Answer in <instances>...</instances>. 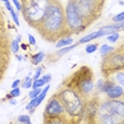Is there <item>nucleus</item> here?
Segmentation results:
<instances>
[{
	"mask_svg": "<svg viewBox=\"0 0 124 124\" xmlns=\"http://www.w3.org/2000/svg\"><path fill=\"white\" fill-rule=\"evenodd\" d=\"M20 94H22V92H20V89L19 87L18 88H15V89H12L11 91L7 94L6 99H3L2 101H7V100H11V99H16V97L20 96Z\"/></svg>",
	"mask_w": 124,
	"mask_h": 124,
	"instance_id": "obj_20",
	"label": "nucleus"
},
{
	"mask_svg": "<svg viewBox=\"0 0 124 124\" xmlns=\"http://www.w3.org/2000/svg\"><path fill=\"white\" fill-rule=\"evenodd\" d=\"M119 4H120V6H124V1H122V0H121V1L119 2Z\"/></svg>",
	"mask_w": 124,
	"mask_h": 124,
	"instance_id": "obj_43",
	"label": "nucleus"
},
{
	"mask_svg": "<svg viewBox=\"0 0 124 124\" xmlns=\"http://www.w3.org/2000/svg\"><path fill=\"white\" fill-rule=\"evenodd\" d=\"M73 44V39L71 37H65V38H62L58 42L56 43V47L57 48H63L66 47V46H70Z\"/></svg>",
	"mask_w": 124,
	"mask_h": 124,
	"instance_id": "obj_15",
	"label": "nucleus"
},
{
	"mask_svg": "<svg viewBox=\"0 0 124 124\" xmlns=\"http://www.w3.org/2000/svg\"><path fill=\"white\" fill-rule=\"evenodd\" d=\"M15 56H16V59L18 61H22L23 60V56H20V55H15Z\"/></svg>",
	"mask_w": 124,
	"mask_h": 124,
	"instance_id": "obj_41",
	"label": "nucleus"
},
{
	"mask_svg": "<svg viewBox=\"0 0 124 124\" xmlns=\"http://www.w3.org/2000/svg\"><path fill=\"white\" fill-rule=\"evenodd\" d=\"M15 40H16L17 41V42H20V41H22V35H20V34H18V35H17V37H16V39H15Z\"/></svg>",
	"mask_w": 124,
	"mask_h": 124,
	"instance_id": "obj_40",
	"label": "nucleus"
},
{
	"mask_svg": "<svg viewBox=\"0 0 124 124\" xmlns=\"http://www.w3.org/2000/svg\"><path fill=\"white\" fill-rule=\"evenodd\" d=\"M28 43H29V45H32V46H34L37 44V41H35L34 37L32 34H30V33L28 34Z\"/></svg>",
	"mask_w": 124,
	"mask_h": 124,
	"instance_id": "obj_35",
	"label": "nucleus"
},
{
	"mask_svg": "<svg viewBox=\"0 0 124 124\" xmlns=\"http://www.w3.org/2000/svg\"><path fill=\"white\" fill-rule=\"evenodd\" d=\"M79 45V43L77 42L76 44H72V45H70V46H66V47H63V48H60L57 53L54 54V56H56V59H59V58H61L62 56H64V55H66V54L69 53V51H71V50H73L74 48H76L77 46Z\"/></svg>",
	"mask_w": 124,
	"mask_h": 124,
	"instance_id": "obj_13",
	"label": "nucleus"
},
{
	"mask_svg": "<svg viewBox=\"0 0 124 124\" xmlns=\"http://www.w3.org/2000/svg\"><path fill=\"white\" fill-rule=\"evenodd\" d=\"M40 37L49 43H57L60 39L71 37L65 20V10L61 0H56L47 9L43 19L34 29Z\"/></svg>",
	"mask_w": 124,
	"mask_h": 124,
	"instance_id": "obj_1",
	"label": "nucleus"
},
{
	"mask_svg": "<svg viewBox=\"0 0 124 124\" xmlns=\"http://www.w3.org/2000/svg\"><path fill=\"white\" fill-rule=\"evenodd\" d=\"M17 121L19 123H23V124H32L31 123V119H30V116L28 115H20L18 118H17Z\"/></svg>",
	"mask_w": 124,
	"mask_h": 124,
	"instance_id": "obj_27",
	"label": "nucleus"
},
{
	"mask_svg": "<svg viewBox=\"0 0 124 124\" xmlns=\"http://www.w3.org/2000/svg\"><path fill=\"white\" fill-rule=\"evenodd\" d=\"M42 92V89L41 88H37V89H32L31 91L29 92V94H28V96H29L30 100L32 99H35V97H38L39 95H40V93Z\"/></svg>",
	"mask_w": 124,
	"mask_h": 124,
	"instance_id": "obj_30",
	"label": "nucleus"
},
{
	"mask_svg": "<svg viewBox=\"0 0 124 124\" xmlns=\"http://www.w3.org/2000/svg\"><path fill=\"white\" fill-rule=\"evenodd\" d=\"M63 112H65L63 105H62L61 101L59 100L58 95L53 94L50 96V99L48 100L47 104L45 106V109H44L43 113V118H51V117H57V116H60Z\"/></svg>",
	"mask_w": 124,
	"mask_h": 124,
	"instance_id": "obj_10",
	"label": "nucleus"
},
{
	"mask_svg": "<svg viewBox=\"0 0 124 124\" xmlns=\"http://www.w3.org/2000/svg\"><path fill=\"white\" fill-rule=\"evenodd\" d=\"M22 48H23V49H27V46H26V44H22Z\"/></svg>",
	"mask_w": 124,
	"mask_h": 124,
	"instance_id": "obj_42",
	"label": "nucleus"
},
{
	"mask_svg": "<svg viewBox=\"0 0 124 124\" xmlns=\"http://www.w3.org/2000/svg\"><path fill=\"white\" fill-rule=\"evenodd\" d=\"M10 124H13V123H12V122H10Z\"/></svg>",
	"mask_w": 124,
	"mask_h": 124,
	"instance_id": "obj_45",
	"label": "nucleus"
},
{
	"mask_svg": "<svg viewBox=\"0 0 124 124\" xmlns=\"http://www.w3.org/2000/svg\"><path fill=\"white\" fill-rule=\"evenodd\" d=\"M81 122L82 119L72 117L66 112H63L57 117L43 118V124H80Z\"/></svg>",
	"mask_w": 124,
	"mask_h": 124,
	"instance_id": "obj_11",
	"label": "nucleus"
},
{
	"mask_svg": "<svg viewBox=\"0 0 124 124\" xmlns=\"http://www.w3.org/2000/svg\"><path fill=\"white\" fill-rule=\"evenodd\" d=\"M59 100L61 101L65 112L75 118H80L84 120L85 110H86L87 100L78 94L76 91L63 85H60L58 91L56 92Z\"/></svg>",
	"mask_w": 124,
	"mask_h": 124,
	"instance_id": "obj_4",
	"label": "nucleus"
},
{
	"mask_svg": "<svg viewBox=\"0 0 124 124\" xmlns=\"http://www.w3.org/2000/svg\"><path fill=\"white\" fill-rule=\"evenodd\" d=\"M11 37L8 29L0 33V82L3 79L11 61Z\"/></svg>",
	"mask_w": 124,
	"mask_h": 124,
	"instance_id": "obj_8",
	"label": "nucleus"
},
{
	"mask_svg": "<svg viewBox=\"0 0 124 124\" xmlns=\"http://www.w3.org/2000/svg\"><path fill=\"white\" fill-rule=\"evenodd\" d=\"M20 85H22V80H20V79H16V80H14L12 82L11 88H12V89H15V88H18Z\"/></svg>",
	"mask_w": 124,
	"mask_h": 124,
	"instance_id": "obj_36",
	"label": "nucleus"
},
{
	"mask_svg": "<svg viewBox=\"0 0 124 124\" xmlns=\"http://www.w3.org/2000/svg\"><path fill=\"white\" fill-rule=\"evenodd\" d=\"M1 1H2V2H4V3H6V2H9L10 0H1Z\"/></svg>",
	"mask_w": 124,
	"mask_h": 124,
	"instance_id": "obj_44",
	"label": "nucleus"
},
{
	"mask_svg": "<svg viewBox=\"0 0 124 124\" xmlns=\"http://www.w3.org/2000/svg\"><path fill=\"white\" fill-rule=\"evenodd\" d=\"M108 78H111L116 84H119L120 86H123L124 87V71H120V72H117V73L112 74L110 77Z\"/></svg>",
	"mask_w": 124,
	"mask_h": 124,
	"instance_id": "obj_14",
	"label": "nucleus"
},
{
	"mask_svg": "<svg viewBox=\"0 0 124 124\" xmlns=\"http://www.w3.org/2000/svg\"><path fill=\"white\" fill-rule=\"evenodd\" d=\"M97 49H99V44H97V43L87 44L86 48H85V50H86L87 54H93V53H95Z\"/></svg>",
	"mask_w": 124,
	"mask_h": 124,
	"instance_id": "obj_23",
	"label": "nucleus"
},
{
	"mask_svg": "<svg viewBox=\"0 0 124 124\" xmlns=\"http://www.w3.org/2000/svg\"><path fill=\"white\" fill-rule=\"evenodd\" d=\"M106 94V97L108 99H111V100H117V99H120L124 95V89L120 85H116L115 87H112L111 89L109 90Z\"/></svg>",
	"mask_w": 124,
	"mask_h": 124,
	"instance_id": "obj_12",
	"label": "nucleus"
},
{
	"mask_svg": "<svg viewBox=\"0 0 124 124\" xmlns=\"http://www.w3.org/2000/svg\"><path fill=\"white\" fill-rule=\"evenodd\" d=\"M120 39V33L119 32H113L111 34L107 35V41L110 43H117Z\"/></svg>",
	"mask_w": 124,
	"mask_h": 124,
	"instance_id": "obj_28",
	"label": "nucleus"
},
{
	"mask_svg": "<svg viewBox=\"0 0 124 124\" xmlns=\"http://www.w3.org/2000/svg\"><path fill=\"white\" fill-rule=\"evenodd\" d=\"M19 43L17 42L15 39H12V41H11V51H12V54H15V55H17V53H18V50H19Z\"/></svg>",
	"mask_w": 124,
	"mask_h": 124,
	"instance_id": "obj_25",
	"label": "nucleus"
},
{
	"mask_svg": "<svg viewBox=\"0 0 124 124\" xmlns=\"http://www.w3.org/2000/svg\"><path fill=\"white\" fill-rule=\"evenodd\" d=\"M49 89H50V85L49 84H47L45 86V89H42V92L40 93V95L38 96V103H39V105L41 104V103L43 102V100L45 99V96L47 95V92L49 91Z\"/></svg>",
	"mask_w": 124,
	"mask_h": 124,
	"instance_id": "obj_22",
	"label": "nucleus"
},
{
	"mask_svg": "<svg viewBox=\"0 0 124 124\" xmlns=\"http://www.w3.org/2000/svg\"><path fill=\"white\" fill-rule=\"evenodd\" d=\"M122 1H124V0H122Z\"/></svg>",
	"mask_w": 124,
	"mask_h": 124,
	"instance_id": "obj_47",
	"label": "nucleus"
},
{
	"mask_svg": "<svg viewBox=\"0 0 124 124\" xmlns=\"http://www.w3.org/2000/svg\"><path fill=\"white\" fill-rule=\"evenodd\" d=\"M89 124H124V95L117 100L101 97L97 112Z\"/></svg>",
	"mask_w": 124,
	"mask_h": 124,
	"instance_id": "obj_3",
	"label": "nucleus"
},
{
	"mask_svg": "<svg viewBox=\"0 0 124 124\" xmlns=\"http://www.w3.org/2000/svg\"><path fill=\"white\" fill-rule=\"evenodd\" d=\"M12 2L15 6V8H16L17 11L22 12V2H20V0H12Z\"/></svg>",
	"mask_w": 124,
	"mask_h": 124,
	"instance_id": "obj_34",
	"label": "nucleus"
},
{
	"mask_svg": "<svg viewBox=\"0 0 124 124\" xmlns=\"http://www.w3.org/2000/svg\"><path fill=\"white\" fill-rule=\"evenodd\" d=\"M122 30H124V27H123V29H122Z\"/></svg>",
	"mask_w": 124,
	"mask_h": 124,
	"instance_id": "obj_46",
	"label": "nucleus"
},
{
	"mask_svg": "<svg viewBox=\"0 0 124 124\" xmlns=\"http://www.w3.org/2000/svg\"><path fill=\"white\" fill-rule=\"evenodd\" d=\"M113 49H115V47H112V46L108 45V44H103L100 48L101 57H105L106 55H108V54H110L111 51H113Z\"/></svg>",
	"mask_w": 124,
	"mask_h": 124,
	"instance_id": "obj_21",
	"label": "nucleus"
},
{
	"mask_svg": "<svg viewBox=\"0 0 124 124\" xmlns=\"http://www.w3.org/2000/svg\"><path fill=\"white\" fill-rule=\"evenodd\" d=\"M56 0H20L22 15L28 26L35 29L43 19L47 9Z\"/></svg>",
	"mask_w": 124,
	"mask_h": 124,
	"instance_id": "obj_5",
	"label": "nucleus"
},
{
	"mask_svg": "<svg viewBox=\"0 0 124 124\" xmlns=\"http://www.w3.org/2000/svg\"><path fill=\"white\" fill-rule=\"evenodd\" d=\"M88 28L103 14L106 0H69Z\"/></svg>",
	"mask_w": 124,
	"mask_h": 124,
	"instance_id": "obj_6",
	"label": "nucleus"
},
{
	"mask_svg": "<svg viewBox=\"0 0 124 124\" xmlns=\"http://www.w3.org/2000/svg\"><path fill=\"white\" fill-rule=\"evenodd\" d=\"M32 84H33V79L30 78L29 76H27L24 79V81L22 82V88H24V89H30V88H32Z\"/></svg>",
	"mask_w": 124,
	"mask_h": 124,
	"instance_id": "obj_24",
	"label": "nucleus"
},
{
	"mask_svg": "<svg viewBox=\"0 0 124 124\" xmlns=\"http://www.w3.org/2000/svg\"><path fill=\"white\" fill-rule=\"evenodd\" d=\"M61 85L73 89L87 101L91 99L93 95L99 94L95 91L94 73L92 69L87 65L80 66L65 80L62 81Z\"/></svg>",
	"mask_w": 124,
	"mask_h": 124,
	"instance_id": "obj_2",
	"label": "nucleus"
},
{
	"mask_svg": "<svg viewBox=\"0 0 124 124\" xmlns=\"http://www.w3.org/2000/svg\"><path fill=\"white\" fill-rule=\"evenodd\" d=\"M64 10H65L66 25H68V27H69L70 31L72 32V34H79V33L84 32L88 27L86 26L84 20L81 19V17L75 11V9H74L73 4L71 3V1H68Z\"/></svg>",
	"mask_w": 124,
	"mask_h": 124,
	"instance_id": "obj_9",
	"label": "nucleus"
},
{
	"mask_svg": "<svg viewBox=\"0 0 124 124\" xmlns=\"http://www.w3.org/2000/svg\"><path fill=\"white\" fill-rule=\"evenodd\" d=\"M9 103H10V105L14 106V105H16V100H15V99H11V100H9Z\"/></svg>",
	"mask_w": 124,
	"mask_h": 124,
	"instance_id": "obj_39",
	"label": "nucleus"
},
{
	"mask_svg": "<svg viewBox=\"0 0 124 124\" xmlns=\"http://www.w3.org/2000/svg\"><path fill=\"white\" fill-rule=\"evenodd\" d=\"M6 13H4V10L2 8L1 3H0V33L2 32L3 30H6Z\"/></svg>",
	"mask_w": 124,
	"mask_h": 124,
	"instance_id": "obj_19",
	"label": "nucleus"
},
{
	"mask_svg": "<svg viewBox=\"0 0 124 124\" xmlns=\"http://www.w3.org/2000/svg\"><path fill=\"white\" fill-rule=\"evenodd\" d=\"M124 20V12H121L117 14L116 16L112 17V22L115 23V24H119V23H122Z\"/></svg>",
	"mask_w": 124,
	"mask_h": 124,
	"instance_id": "obj_31",
	"label": "nucleus"
},
{
	"mask_svg": "<svg viewBox=\"0 0 124 124\" xmlns=\"http://www.w3.org/2000/svg\"><path fill=\"white\" fill-rule=\"evenodd\" d=\"M97 38H99V32H97V31H95V32L90 33V34L86 35V37H82V38L80 39V40L78 41V43H79V44L89 43V42H91V41L95 40V39H97Z\"/></svg>",
	"mask_w": 124,
	"mask_h": 124,
	"instance_id": "obj_17",
	"label": "nucleus"
},
{
	"mask_svg": "<svg viewBox=\"0 0 124 124\" xmlns=\"http://www.w3.org/2000/svg\"><path fill=\"white\" fill-rule=\"evenodd\" d=\"M116 85H117V84H116V82L113 81L111 78H105L104 86H103V88H102V92H101V93H107L112 87H115Z\"/></svg>",
	"mask_w": 124,
	"mask_h": 124,
	"instance_id": "obj_18",
	"label": "nucleus"
},
{
	"mask_svg": "<svg viewBox=\"0 0 124 124\" xmlns=\"http://www.w3.org/2000/svg\"><path fill=\"white\" fill-rule=\"evenodd\" d=\"M42 78L44 79V81H45V84H49V82L51 81V75L50 74H45L42 76Z\"/></svg>",
	"mask_w": 124,
	"mask_h": 124,
	"instance_id": "obj_37",
	"label": "nucleus"
},
{
	"mask_svg": "<svg viewBox=\"0 0 124 124\" xmlns=\"http://www.w3.org/2000/svg\"><path fill=\"white\" fill-rule=\"evenodd\" d=\"M10 14H11L12 16V20L14 22V24L17 26V27H19V20H18V16H17V13L14 11V9H11V11H10Z\"/></svg>",
	"mask_w": 124,
	"mask_h": 124,
	"instance_id": "obj_32",
	"label": "nucleus"
},
{
	"mask_svg": "<svg viewBox=\"0 0 124 124\" xmlns=\"http://www.w3.org/2000/svg\"><path fill=\"white\" fill-rule=\"evenodd\" d=\"M44 57H45V54H44L43 51H39V53L31 56V59H30L31 63H32L33 65H39V64L44 60Z\"/></svg>",
	"mask_w": 124,
	"mask_h": 124,
	"instance_id": "obj_16",
	"label": "nucleus"
},
{
	"mask_svg": "<svg viewBox=\"0 0 124 124\" xmlns=\"http://www.w3.org/2000/svg\"><path fill=\"white\" fill-rule=\"evenodd\" d=\"M120 71H124V40L113 51L102 57L101 63V73L105 78Z\"/></svg>",
	"mask_w": 124,
	"mask_h": 124,
	"instance_id": "obj_7",
	"label": "nucleus"
},
{
	"mask_svg": "<svg viewBox=\"0 0 124 124\" xmlns=\"http://www.w3.org/2000/svg\"><path fill=\"white\" fill-rule=\"evenodd\" d=\"M43 86H46L45 81L44 79L41 77V78L37 79V80H33V84H32V89H37V88H42Z\"/></svg>",
	"mask_w": 124,
	"mask_h": 124,
	"instance_id": "obj_29",
	"label": "nucleus"
},
{
	"mask_svg": "<svg viewBox=\"0 0 124 124\" xmlns=\"http://www.w3.org/2000/svg\"><path fill=\"white\" fill-rule=\"evenodd\" d=\"M39 106V103H38V97H35V99H32L30 101L29 103H28V105L26 106V110H28V111H29V110H31V109H35V108H37Z\"/></svg>",
	"mask_w": 124,
	"mask_h": 124,
	"instance_id": "obj_26",
	"label": "nucleus"
},
{
	"mask_svg": "<svg viewBox=\"0 0 124 124\" xmlns=\"http://www.w3.org/2000/svg\"><path fill=\"white\" fill-rule=\"evenodd\" d=\"M4 6H6V8H7V10H8V11H9V12H10V11H11V9H12V8H13V7L11 6V2H10V1H9V2H6V3H4Z\"/></svg>",
	"mask_w": 124,
	"mask_h": 124,
	"instance_id": "obj_38",
	"label": "nucleus"
},
{
	"mask_svg": "<svg viewBox=\"0 0 124 124\" xmlns=\"http://www.w3.org/2000/svg\"><path fill=\"white\" fill-rule=\"evenodd\" d=\"M42 70H43L42 66H38L37 70H35V73H34V75H33V78H32L33 80H37V79L41 78V74H42Z\"/></svg>",
	"mask_w": 124,
	"mask_h": 124,
	"instance_id": "obj_33",
	"label": "nucleus"
}]
</instances>
